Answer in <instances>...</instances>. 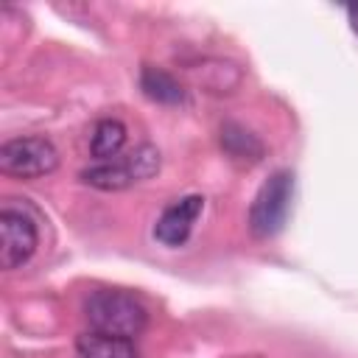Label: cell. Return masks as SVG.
<instances>
[{"label":"cell","instance_id":"8","mask_svg":"<svg viewBox=\"0 0 358 358\" xmlns=\"http://www.w3.org/2000/svg\"><path fill=\"white\" fill-rule=\"evenodd\" d=\"M126 143V126L115 117H103L95 123L92 129V140H90V151L95 159L101 162H109V159H117L120 148Z\"/></svg>","mask_w":358,"mask_h":358},{"label":"cell","instance_id":"6","mask_svg":"<svg viewBox=\"0 0 358 358\" xmlns=\"http://www.w3.org/2000/svg\"><path fill=\"white\" fill-rule=\"evenodd\" d=\"M201 210H204L201 196H185V199L168 204L162 210V215L157 218V224H154V238L162 246H182L190 238L193 224L199 221Z\"/></svg>","mask_w":358,"mask_h":358},{"label":"cell","instance_id":"3","mask_svg":"<svg viewBox=\"0 0 358 358\" xmlns=\"http://www.w3.org/2000/svg\"><path fill=\"white\" fill-rule=\"evenodd\" d=\"M294 196V173L274 171L257 190L249 207V229L255 238H271L282 229Z\"/></svg>","mask_w":358,"mask_h":358},{"label":"cell","instance_id":"5","mask_svg":"<svg viewBox=\"0 0 358 358\" xmlns=\"http://www.w3.org/2000/svg\"><path fill=\"white\" fill-rule=\"evenodd\" d=\"M39 246L36 221L25 210L3 207L0 213V266L6 271L25 266Z\"/></svg>","mask_w":358,"mask_h":358},{"label":"cell","instance_id":"10","mask_svg":"<svg viewBox=\"0 0 358 358\" xmlns=\"http://www.w3.org/2000/svg\"><path fill=\"white\" fill-rule=\"evenodd\" d=\"M347 17H350V25H352V31L358 34V3L347 8Z\"/></svg>","mask_w":358,"mask_h":358},{"label":"cell","instance_id":"7","mask_svg":"<svg viewBox=\"0 0 358 358\" xmlns=\"http://www.w3.org/2000/svg\"><path fill=\"white\" fill-rule=\"evenodd\" d=\"M76 350L81 358H140L131 338L103 336V333H81L76 341Z\"/></svg>","mask_w":358,"mask_h":358},{"label":"cell","instance_id":"1","mask_svg":"<svg viewBox=\"0 0 358 358\" xmlns=\"http://www.w3.org/2000/svg\"><path fill=\"white\" fill-rule=\"evenodd\" d=\"M84 316L95 333L131 338V341L145 330V322H148L145 305L134 294L117 291V288L92 291L84 302Z\"/></svg>","mask_w":358,"mask_h":358},{"label":"cell","instance_id":"9","mask_svg":"<svg viewBox=\"0 0 358 358\" xmlns=\"http://www.w3.org/2000/svg\"><path fill=\"white\" fill-rule=\"evenodd\" d=\"M140 87L151 101H159V103H179L185 98L182 84L159 67H145L140 73Z\"/></svg>","mask_w":358,"mask_h":358},{"label":"cell","instance_id":"2","mask_svg":"<svg viewBox=\"0 0 358 358\" xmlns=\"http://www.w3.org/2000/svg\"><path fill=\"white\" fill-rule=\"evenodd\" d=\"M157 171H159V151L145 143V145H137L134 151H129L126 157L98 162V165L81 171V179L98 190H123L129 185L145 182Z\"/></svg>","mask_w":358,"mask_h":358},{"label":"cell","instance_id":"4","mask_svg":"<svg viewBox=\"0 0 358 358\" xmlns=\"http://www.w3.org/2000/svg\"><path fill=\"white\" fill-rule=\"evenodd\" d=\"M59 165V151L48 137H11L0 145V171L17 179L48 176Z\"/></svg>","mask_w":358,"mask_h":358}]
</instances>
